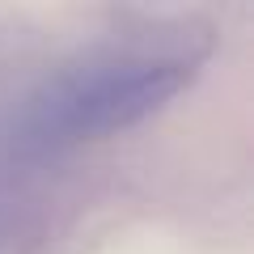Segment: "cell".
Wrapping results in <instances>:
<instances>
[{"mask_svg": "<svg viewBox=\"0 0 254 254\" xmlns=\"http://www.w3.org/2000/svg\"><path fill=\"white\" fill-rule=\"evenodd\" d=\"M190 81V60L182 55H123L98 60L55 76L30 98L17 123V144L26 153H60L81 140L148 119Z\"/></svg>", "mask_w": 254, "mask_h": 254, "instance_id": "cell-1", "label": "cell"}]
</instances>
